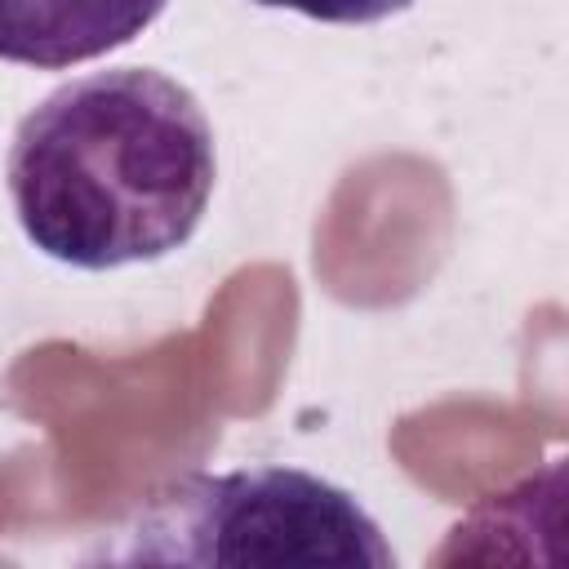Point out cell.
<instances>
[{"mask_svg": "<svg viewBox=\"0 0 569 569\" xmlns=\"http://www.w3.org/2000/svg\"><path fill=\"white\" fill-rule=\"evenodd\" d=\"M169 0H0V58L62 71L138 40Z\"/></svg>", "mask_w": 569, "mask_h": 569, "instance_id": "obj_3", "label": "cell"}, {"mask_svg": "<svg viewBox=\"0 0 569 569\" xmlns=\"http://www.w3.org/2000/svg\"><path fill=\"white\" fill-rule=\"evenodd\" d=\"M124 560L187 565H365L391 569L378 520L338 485L293 467L187 476L156 493Z\"/></svg>", "mask_w": 569, "mask_h": 569, "instance_id": "obj_2", "label": "cell"}, {"mask_svg": "<svg viewBox=\"0 0 569 569\" xmlns=\"http://www.w3.org/2000/svg\"><path fill=\"white\" fill-rule=\"evenodd\" d=\"M262 9H293L316 22H338V27H360V22H382L413 0H253Z\"/></svg>", "mask_w": 569, "mask_h": 569, "instance_id": "obj_4", "label": "cell"}, {"mask_svg": "<svg viewBox=\"0 0 569 569\" xmlns=\"http://www.w3.org/2000/svg\"><path fill=\"white\" fill-rule=\"evenodd\" d=\"M204 107L156 67H107L40 98L9 147V196L27 240L80 271L182 249L213 196Z\"/></svg>", "mask_w": 569, "mask_h": 569, "instance_id": "obj_1", "label": "cell"}]
</instances>
